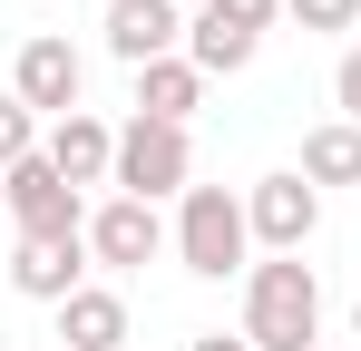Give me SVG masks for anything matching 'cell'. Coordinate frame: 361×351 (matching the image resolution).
I'll return each mask as SVG.
<instances>
[{
	"mask_svg": "<svg viewBox=\"0 0 361 351\" xmlns=\"http://www.w3.org/2000/svg\"><path fill=\"white\" fill-rule=\"evenodd\" d=\"M205 20H225V30H244V39H264V30L283 20V0H205Z\"/></svg>",
	"mask_w": 361,
	"mask_h": 351,
	"instance_id": "16",
	"label": "cell"
},
{
	"mask_svg": "<svg viewBox=\"0 0 361 351\" xmlns=\"http://www.w3.org/2000/svg\"><path fill=\"white\" fill-rule=\"evenodd\" d=\"M10 283L30 292V302H49V312H59L68 292L88 283V234H59V244L20 234V244H10Z\"/></svg>",
	"mask_w": 361,
	"mask_h": 351,
	"instance_id": "9",
	"label": "cell"
},
{
	"mask_svg": "<svg viewBox=\"0 0 361 351\" xmlns=\"http://www.w3.org/2000/svg\"><path fill=\"white\" fill-rule=\"evenodd\" d=\"M244 225H254V244L264 254H302L312 244V225H322V185L312 176H264V185H244Z\"/></svg>",
	"mask_w": 361,
	"mask_h": 351,
	"instance_id": "6",
	"label": "cell"
},
{
	"mask_svg": "<svg viewBox=\"0 0 361 351\" xmlns=\"http://www.w3.org/2000/svg\"><path fill=\"white\" fill-rule=\"evenodd\" d=\"M185 166H195V147H185V127H157V117H127L118 127V195L137 205H157V195H185Z\"/></svg>",
	"mask_w": 361,
	"mask_h": 351,
	"instance_id": "3",
	"label": "cell"
},
{
	"mask_svg": "<svg viewBox=\"0 0 361 351\" xmlns=\"http://www.w3.org/2000/svg\"><path fill=\"white\" fill-rule=\"evenodd\" d=\"M254 49H264V39H244V30H225V20H205V10L185 20V58H195L205 78H235V68H244Z\"/></svg>",
	"mask_w": 361,
	"mask_h": 351,
	"instance_id": "14",
	"label": "cell"
},
{
	"mask_svg": "<svg viewBox=\"0 0 361 351\" xmlns=\"http://www.w3.org/2000/svg\"><path fill=\"white\" fill-rule=\"evenodd\" d=\"M30 156H39V117L20 108V98H0V176L30 166Z\"/></svg>",
	"mask_w": 361,
	"mask_h": 351,
	"instance_id": "15",
	"label": "cell"
},
{
	"mask_svg": "<svg viewBox=\"0 0 361 351\" xmlns=\"http://www.w3.org/2000/svg\"><path fill=\"white\" fill-rule=\"evenodd\" d=\"M244 342L254 351H312L322 342V283H312L302 254L244 264Z\"/></svg>",
	"mask_w": 361,
	"mask_h": 351,
	"instance_id": "1",
	"label": "cell"
},
{
	"mask_svg": "<svg viewBox=\"0 0 361 351\" xmlns=\"http://www.w3.org/2000/svg\"><path fill=\"white\" fill-rule=\"evenodd\" d=\"M59 342H68V351H118V342H127V292L78 283V292L59 302Z\"/></svg>",
	"mask_w": 361,
	"mask_h": 351,
	"instance_id": "12",
	"label": "cell"
},
{
	"mask_svg": "<svg viewBox=\"0 0 361 351\" xmlns=\"http://www.w3.org/2000/svg\"><path fill=\"white\" fill-rule=\"evenodd\" d=\"M352 342H361V302H352Z\"/></svg>",
	"mask_w": 361,
	"mask_h": 351,
	"instance_id": "20",
	"label": "cell"
},
{
	"mask_svg": "<svg viewBox=\"0 0 361 351\" xmlns=\"http://www.w3.org/2000/svg\"><path fill=\"white\" fill-rule=\"evenodd\" d=\"M283 20H293V30H322V39H332V30H352V20H361V0H283Z\"/></svg>",
	"mask_w": 361,
	"mask_h": 351,
	"instance_id": "17",
	"label": "cell"
},
{
	"mask_svg": "<svg viewBox=\"0 0 361 351\" xmlns=\"http://www.w3.org/2000/svg\"><path fill=\"white\" fill-rule=\"evenodd\" d=\"M39 156H49V166L68 176V185H78V195H88V185H108V176H118V127H108V117H59V127H49V137H39Z\"/></svg>",
	"mask_w": 361,
	"mask_h": 351,
	"instance_id": "10",
	"label": "cell"
},
{
	"mask_svg": "<svg viewBox=\"0 0 361 351\" xmlns=\"http://www.w3.org/2000/svg\"><path fill=\"white\" fill-rule=\"evenodd\" d=\"M244 254H254L244 195H225V185H185V195H176V264L205 273V283H225V273H244Z\"/></svg>",
	"mask_w": 361,
	"mask_h": 351,
	"instance_id": "2",
	"label": "cell"
},
{
	"mask_svg": "<svg viewBox=\"0 0 361 351\" xmlns=\"http://www.w3.org/2000/svg\"><path fill=\"white\" fill-rule=\"evenodd\" d=\"M0 205H10V225H20V234H39V244L88 234V195H78V185H68L49 156H30V166H10V176H0Z\"/></svg>",
	"mask_w": 361,
	"mask_h": 351,
	"instance_id": "4",
	"label": "cell"
},
{
	"mask_svg": "<svg viewBox=\"0 0 361 351\" xmlns=\"http://www.w3.org/2000/svg\"><path fill=\"white\" fill-rule=\"evenodd\" d=\"M195 98H205V68H195L185 49L137 68V117H157V127H185V117H195Z\"/></svg>",
	"mask_w": 361,
	"mask_h": 351,
	"instance_id": "11",
	"label": "cell"
},
{
	"mask_svg": "<svg viewBox=\"0 0 361 351\" xmlns=\"http://www.w3.org/2000/svg\"><path fill=\"white\" fill-rule=\"evenodd\" d=\"M302 176H312V185H361V127L352 117L302 127Z\"/></svg>",
	"mask_w": 361,
	"mask_h": 351,
	"instance_id": "13",
	"label": "cell"
},
{
	"mask_svg": "<svg viewBox=\"0 0 361 351\" xmlns=\"http://www.w3.org/2000/svg\"><path fill=\"white\" fill-rule=\"evenodd\" d=\"M332 98H342V117L361 127V39L342 49V68H332Z\"/></svg>",
	"mask_w": 361,
	"mask_h": 351,
	"instance_id": "18",
	"label": "cell"
},
{
	"mask_svg": "<svg viewBox=\"0 0 361 351\" xmlns=\"http://www.w3.org/2000/svg\"><path fill=\"white\" fill-rule=\"evenodd\" d=\"M176 244V225L157 215V205H137V195H108L98 215H88V264H108V273H137V264H157Z\"/></svg>",
	"mask_w": 361,
	"mask_h": 351,
	"instance_id": "7",
	"label": "cell"
},
{
	"mask_svg": "<svg viewBox=\"0 0 361 351\" xmlns=\"http://www.w3.org/2000/svg\"><path fill=\"white\" fill-rule=\"evenodd\" d=\"M98 30H108V58H127V68L185 49V10H176V0H108Z\"/></svg>",
	"mask_w": 361,
	"mask_h": 351,
	"instance_id": "8",
	"label": "cell"
},
{
	"mask_svg": "<svg viewBox=\"0 0 361 351\" xmlns=\"http://www.w3.org/2000/svg\"><path fill=\"white\" fill-rule=\"evenodd\" d=\"M78 88H88V58L68 49L59 30L20 39V58H10V98H20L30 117H49V127H59V117H78Z\"/></svg>",
	"mask_w": 361,
	"mask_h": 351,
	"instance_id": "5",
	"label": "cell"
},
{
	"mask_svg": "<svg viewBox=\"0 0 361 351\" xmlns=\"http://www.w3.org/2000/svg\"><path fill=\"white\" fill-rule=\"evenodd\" d=\"M185 351H254V342H244V332H195Z\"/></svg>",
	"mask_w": 361,
	"mask_h": 351,
	"instance_id": "19",
	"label": "cell"
}]
</instances>
